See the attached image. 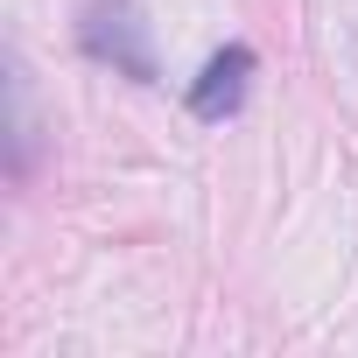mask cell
Masks as SVG:
<instances>
[{"label": "cell", "mask_w": 358, "mask_h": 358, "mask_svg": "<svg viewBox=\"0 0 358 358\" xmlns=\"http://www.w3.org/2000/svg\"><path fill=\"white\" fill-rule=\"evenodd\" d=\"M78 43L92 64H113L120 78L134 85H155L162 64H155V29L141 15V0H85V15H78Z\"/></svg>", "instance_id": "cell-1"}, {"label": "cell", "mask_w": 358, "mask_h": 358, "mask_svg": "<svg viewBox=\"0 0 358 358\" xmlns=\"http://www.w3.org/2000/svg\"><path fill=\"white\" fill-rule=\"evenodd\" d=\"M246 85H253V50H246V43H225V50L197 71L190 113H197V120H232V113L246 106Z\"/></svg>", "instance_id": "cell-2"}, {"label": "cell", "mask_w": 358, "mask_h": 358, "mask_svg": "<svg viewBox=\"0 0 358 358\" xmlns=\"http://www.w3.org/2000/svg\"><path fill=\"white\" fill-rule=\"evenodd\" d=\"M36 106H29V71L22 57H8V169H15V183L36 169Z\"/></svg>", "instance_id": "cell-3"}]
</instances>
